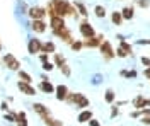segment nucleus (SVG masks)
Returning <instances> with one entry per match:
<instances>
[{
	"label": "nucleus",
	"mask_w": 150,
	"mask_h": 126,
	"mask_svg": "<svg viewBox=\"0 0 150 126\" xmlns=\"http://www.w3.org/2000/svg\"><path fill=\"white\" fill-rule=\"evenodd\" d=\"M70 46H72V49H75V51H80L82 46H84V43H82V41H72Z\"/></svg>",
	"instance_id": "obj_28"
},
{
	"label": "nucleus",
	"mask_w": 150,
	"mask_h": 126,
	"mask_svg": "<svg viewBox=\"0 0 150 126\" xmlns=\"http://www.w3.org/2000/svg\"><path fill=\"white\" fill-rule=\"evenodd\" d=\"M89 125L91 126H99V121H97V119H89Z\"/></svg>",
	"instance_id": "obj_36"
},
{
	"label": "nucleus",
	"mask_w": 150,
	"mask_h": 126,
	"mask_svg": "<svg viewBox=\"0 0 150 126\" xmlns=\"http://www.w3.org/2000/svg\"><path fill=\"white\" fill-rule=\"evenodd\" d=\"M89 119H92V113L91 111H82L79 114V123H89Z\"/></svg>",
	"instance_id": "obj_19"
},
{
	"label": "nucleus",
	"mask_w": 150,
	"mask_h": 126,
	"mask_svg": "<svg viewBox=\"0 0 150 126\" xmlns=\"http://www.w3.org/2000/svg\"><path fill=\"white\" fill-rule=\"evenodd\" d=\"M142 123H143V125H147V126L150 125V116H149V114H147L145 118H142Z\"/></svg>",
	"instance_id": "obj_33"
},
{
	"label": "nucleus",
	"mask_w": 150,
	"mask_h": 126,
	"mask_svg": "<svg viewBox=\"0 0 150 126\" xmlns=\"http://www.w3.org/2000/svg\"><path fill=\"white\" fill-rule=\"evenodd\" d=\"M46 14H50V17H65V15H74L77 17V9L75 5L68 4L67 0H51L48 4V9H46Z\"/></svg>",
	"instance_id": "obj_1"
},
{
	"label": "nucleus",
	"mask_w": 150,
	"mask_h": 126,
	"mask_svg": "<svg viewBox=\"0 0 150 126\" xmlns=\"http://www.w3.org/2000/svg\"><path fill=\"white\" fill-rule=\"evenodd\" d=\"M41 48H43V43L38 38L29 39V43H28V53L29 55H38V53H41Z\"/></svg>",
	"instance_id": "obj_5"
},
{
	"label": "nucleus",
	"mask_w": 150,
	"mask_h": 126,
	"mask_svg": "<svg viewBox=\"0 0 150 126\" xmlns=\"http://www.w3.org/2000/svg\"><path fill=\"white\" fill-rule=\"evenodd\" d=\"M133 55V48H131L130 43H126L125 39H121V43H120V48L116 49V56H120V58H126V56H131Z\"/></svg>",
	"instance_id": "obj_3"
},
{
	"label": "nucleus",
	"mask_w": 150,
	"mask_h": 126,
	"mask_svg": "<svg viewBox=\"0 0 150 126\" xmlns=\"http://www.w3.org/2000/svg\"><path fill=\"white\" fill-rule=\"evenodd\" d=\"M5 119L7 121H16V116L14 114H5Z\"/></svg>",
	"instance_id": "obj_37"
},
{
	"label": "nucleus",
	"mask_w": 150,
	"mask_h": 126,
	"mask_svg": "<svg viewBox=\"0 0 150 126\" xmlns=\"http://www.w3.org/2000/svg\"><path fill=\"white\" fill-rule=\"evenodd\" d=\"M2 109H4V111H7V109H9V106H7V102H2Z\"/></svg>",
	"instance_id": "obj_41"
},
{
	"label": "nucleus",
	"mask_w": 150,
	"mask_h": 126,
	"mask_svg": "<svg viewBox=\"0 0 150 126\" xmlns=\"http://www.w3.org/2000/svg\"><path fill=\"white\" fill-rule=\"evenodd\" d=\"M53 55H55V63H56V67H58V68L63 67V65H67V63H65V58H63L60 53H53Z\"/></svg>",
	"instance_id": "obj_26"
},
{
	"label": "nucleus",
	"mask_w": 150,
	"mask_h": 126,
	"mask_svg": "<svg viewBox=\"0 0 150 126\" xmlns=\"http://www.w3.org/2000/svg\"><path fill=\"white\" fill-rule=\"evenodd\" d=\"M99 48H101V53H103V56L106 60H111V58L116 56V53H114V49H112V46H111V43H109V41H103Z\"/></svg>",
	"instance_id": "obj_4"
},
{
	"label": "nucleus",
	"mask_w": 150,
	"mask_h": 126,
	"mask_svg": "<svg viewBox=\"0 0 150 126\" xmlns=\"http://www.w3.org/2000/svg\"><path fill=\"white\" fill-rule=\"evenodd\" d=\"M55 49H56V46H55V43H51V41H46L45 44H43V48H41V51L43 53H55Z\"/></svg>",
	"instance_id": "obj_18"
},
{
	"label": "nucleus",
	"mask_w": 150,
	"mask_h": 126,
	"mask_svg": "<svg viewBox=\"0 0 150 126\" xmlns=\"http://www.w3.org/2000/svg\"><path fill=\"white\" fill-rule=\"evenodd\" d=\"M94 14H96V17L103 19V17H106V9H104L103 5H96L94 7Z\"/></svg>",
	"instance_id": "obj_22"
},
{
	"label": "nucleus",
	"mask_w": 150,
	"mask_h": 126,
	"mask_svg": "<svg viewBox=\"0 0 150 126\" xmlns=\"http://www.w3.org/2000/svg\"><path fill=\"white\" fill-rule=\"evenodd\" d=\"M31 27H33L34 32H45V31H46V24H45V20L43 19H33Z\"/></svg>",
	"instance_id": "obj_13"
},
{
	"label": "nucleus",
	"mask_w": 150,
	"mask_h": 126,
	"mask_svg": "<svg viewBox=\"0 0 150 126\" xmlns=\"http://www.w3.org/2000/svg\"><path fill=\"white\" fill-rule=\"evenodd\" d=\"M53 34L58 36V38H62L65 43H68V44L74 41V39H72V32L67 29V27H62V29H53Z\"/></svg>",
	"instance_id": "obj_8"
},
{
	"label": "nucleus",
	"mask_w": 150,
	"mask_h": 126,
	"mask_svg": "<svg viewBox=\"0 0 150 126\" xmlns=\"http://www.w3.org/2000/svg\"><path fill=\"white\" fill-rule=\"evenodd\" d=\"M114 97H116V94H114V90H111V89H108V90H106V96H104V99H106V102H108V104H112V102H114Z\"/></svg>",
	"instance_id": "obj_24"
},
{
	"label": "nucleus",
	"mask_w": 150,
	"mask_h": 126,
	"mask_svg": "<svg viewBox=\"0 0 150 126\" xmlns=\"http://www.w3.org/2000/svg\"><path fill=\"white\" fill-rule=\"evenodd\" d=\"M121 15H123V19L125 20H131L133 17H135V9H133L131 5H126V7H123Z\"/></svg>",
	"instance_id": "obj_14"
},
{
	"label": "nucleus",
	"mask_w": 150,
	"mask_h": 126,
	"mask_svg": "<svg viewBox=\"0 0 150 126\" xmlns=\"http://www.w3.org/2000/svg\"><path fill=\"white\" fill-rule=\"evenodd\" d=\"M50 26H51V29H62V27H67L63 17H58V15H55V17L50 19Z\"/></svg>",
	"instance_id": "obj_12"
},
{
	"label": "nucleus",
	"mask_w": 150,
	"mask_h": 126,
	"mask_svg": "<svg viewBox=\"0 0 150 126\" xmlns=\"http://www.w3.org/2000/svg\"><path fill=\"white\" fill-rule=\"evenodd\" d=\"M111 20H112V24H114V26H121V22L125 19H123L121 12H112V14H111Z\"/></svg>",
	"instance_id": "obj_20"
},
{
	"label": "nucleus",
	"mask_w": 150,
	"mask_h": 126,
	"mask_svg": "<svg viewBox=\"0 0 150 126\" xmlns=\"http://www.w3.org/2000/svg\"><path fill=\"white\" fill-rule=\"evenodd\" d=\"M33 107H34V111H36V113H39L41 116H45V114H50V111H48V107H45L43 104H34Z\"/></svg>",
	"instance_id": "obj_25"
},
{
	"label": "nucleus",
	"mask_w": 150,
	"mask_h": 126,
	"mask_svg": "<svg viewBox=\"0 0 150 126\" xmlns=\"http://www.w3.org/2000/svg\"><path fill=\"white\" fill-rule=\"evenodd\" d=\"M79 29H80V34H82L85 39L96 36V31H94V27L89 24V22H87V20H82V22H80V27H79Z\"/></svg>",
	"instance_id": "obj_6"
},
{
	"label": "nucleus",
	"mask_w": 150,
	"mask_h": 126,
	"mask_svg": "<svg viewBox=\"0 0 150 126\" xmlns=\"http://www.w3.org/2000/svg\"><path fill=\"white\" fill-rule=\"evenodd\" d=\"M74 5H75V9L79 10V12H80V14H82L84 17H87V15H89V12H87V7H85L82 2H75Z\"/></svg>",
	"instance_id": "obj_23"
},
{
	"label": "nucleus",
	"mask_w": 150,
	"mask_h": 126,
	"mask_svg": "<svg viewBox=\"0 0 150 126\" xmlns=\"http://www.w3.org/2000/svg\"><path fill=\"white\" fill-rule=\"evenodd\" d=\"M142 63H143V65H147V67H150V58H149V56H142Z\"/></svg>",
	"instance_id": "obj_32"
},
{
	"label": "nucleus",
	"mask_w": 150,
	"mask_h": 126,
	"mask_svg": "<svg viewBox=\"0 0 150 126\" xmlns=\"http://www.w3.org/2000/svg\"><path fill=\"white\" fill-rule=\"evenodd\" d=\"M118 114H120V109H118V107H112V111H111V118L118 116Z\"/></svg>",
	"instance_id": "obj_34"
},
{
	"label": "nucleus",
	"mask_w": 150,
	"mask_h": 126,
	"mask_svg": "<svg viewBox=\"0 0 150 126\" xmlns=\"http://www.w3.org/2000/svg\"><path fill=\"white\" fill-rule=\"evenodd\" d=\"M138 5L143 7V9H147V7L150 5V2H149V0H138Z\"/></svg>",
	"instance_id": "obj_30"
},
{
	"label": "nucleus",
	"mask_w": 150,
	"mask_h": 126,
	"mask_svg": "<svg viewBox=\"0 0 150 126\" xmlns=\"http://www.w3.org/2000/svg\"><path fill=\"white\" fill-rule=\"evenodd\" d=\"M143 75H145V77H147V78H150V67L147 68V70H145V72H143Z\"/></svg>",
	"instance_id": "obj_40"
},
{
	"label": "nucleus",
	"mask_w": 150,
	"mask_h": 126,
	"mask_svg": "<svg viewBox=\"0 0 150 126\" xmlns=\"http://www.w3.org/2000/svg\"><path fill=\"white\" fill-rule=\"evenodd\" d=\"M138 44H150V39H140Z\"/></svg>",
	"instance_id": "obj_38"
},
{
	"label": "nucleus",
	"mask_w": 150,
	"mask_h": 126,
	"mask_svg": "<svg viewBox=\"0 0 150 126\" xmlns=\"http://www.w3.org/2000/svg\"><path fill=\"white\" fill-rule=\"evenodd\" d=\"M133 106L137 107V109L149 107V101H147V99H145L143 96H137V97H135V101H133Z\"/></svg>",
	"instance_id": "obj_15"
},
{
	"label": "nucleus",
	"mask_w": 150,
	"mask_h": 126,
	"mask_svg": "<svg viewBox=\"0 0 150 126\" xmlns=\"http://www.w3.org/2000/svg\"><path fill=\"white\" fill-rule=\"evenodd\" d=\"M19 78H21L22 82H29V84H31V80H33L28 72H22V70H19Z\"/></svg>",
	"instance_id": "obj_27"
},
{
	"label": "nucleus",
	"mask_w": 150,
	"mask_h": 126,
	"mask_svg": "<svg viewBox=\"0 0 150 126\" xmlns=\"http://www.w3.org/2000/svg\"><path fill=\"white\" fill-rule=\"evenodd\" d=\"M17 87H19V90H21L22 94H26V96H36V89L33 87L29 82H19Z\"/></svg>",
	"instance_id": "obj_10"
},
{
	"label": "nucleus",
	"mask_w": 150,
	"mask_h": 126,
	"mask_svg": "<svg viewBox=\"0 0 150 126\" xmlns=\"http://www.w3.org/2000/svg\"><path fill=\"white\" fill-rule=\"evenodd\" d=\"M29 15H31L33 19H45V17H46V9L31 7V9H29Z\"/></svg>",
	"instance_id": "obj_11"
},
{
	"label": "nucleus",
	"mask_w": 150,
	"mask_h": 126,
	"mask_svg": "<svg viewBox=\"0 0 150 126\" xmlns=\"http://www.w3.org/2000/svg\"><path fill=\"white\" fill-rule=\"evenodd\" d=\"M0 49H2V43H0Z\"/></svg>",
	"instance_id": "obj_42"
},
{
	"label": "nucleus",
	"mask_w": 150,
	"mask_h": 126,
	"mask_svg": "<svg viewBox=\"0 0 150 126\" xmlns=\"http://www.w3.org/2000/svg\"><path fill=\"white\" fill-rule=\"evenodd\" d=\"M67 102H70V104H75L77 107H87L89 106V99H85L82 94H68L67 96V99H65Z\"/></svg>",
	"instance_id": "obj_2"
},
{
	"label": "nucleus",
	"mask_w": 150,
	"mask_h": 126,
	"mask_svg": "<svg viewBox=\"0 0 150 126\" xmlns=\"http://www.w3.org/2000/svg\"><path fill=\"white\" fill-rule=\"evenodd\" d=\"M104 41V36L103 34H99V36H92V38H87L84 43V46L87 48H97V46H101V43Z\"/></svg>",
	"instance_id": "obj_9"
},
{
	"label": "nucleus",
	"mask_w": 150,
	"mask_h": 126,
	"mask_svg": "<svg viewBox=\"0 0 150 126\" xmlns=\"http://www.w3.org/2000/svg\"><path fill=\"white\" fill-rule=\"evenodd\" d=\"M41 90H43V92H46V94H51V92H55V87H53V84H51V82L43 80V82H41Z\"/></svg>",
	"instance_id": "obj_17"
},
{
	"label": "nucleus",
	"mask_w": 150,
	"mask_h": 126,
	"mask_svg": "<svg viewBox=\"0 0 150 126\" xmlns=\"http://www.w3.org/2000/svg\"><path fill=\"white\" fill-rule=\"evenodd\" d=\"M39 60H41V61H48V53H41V55H39Z\"/></svg>",
	"instance_id": "obj_35"
},
{
	"label": "nucleus",
	"mask_w": 150,
	"mask_h": 126,
	"mask_svg": "<svg viewBox=\"0 0 150 126\" xmlns=\"http://www.w3.org/2000/svg\"><path fill=\"white\" fill-rule=\"evenodd\" d=\"M60 70H62V72H63V75H67V77H68V75H70V68L67 67V65H63V67H60Z\"/></svg>",
	"instance_id": "obj_31"
},
{
	"label": "nucleus",
	"mask_w": 150,
	"mask_h": 126,
	"mask_svg": "<svg viewBox=\"0 0 150 126\" xmlns=\"http://www.w3.org/2000/svg\"><path fill=\"white\" fill-rule=\"evenodd\" d=\"M53 68H55V65H53V63H50V60H48V61H43V70H46V72H51Z\"/></svg>",
	"instance_id": "obj_29"
},
{
	"label": "nucleus",
	"mask_w": 150,
	"mask_h": 126,
	"mask_svg": "<svg viewBox=\"0 0 150 126\" xmlns=\"http://www.w3.org/2000/svg\"><path fill=\"white\" fill-rule=\"evenodd\" d=\"M4 63H5V67L9 68V70H14V72H16V70H19V67H21L19 60L16 58L14 55H10V53L4 56Z\"/></svg>",
	"instance_id": "obj_7"
},
{
	"label": "nucleus",
	"mask_w": 150,
	"mask_h": 126,
	"mask_svg": "<svg viewBox=\"0 0 150 126\" xmlns=\"http://www.w3.org/2000/svg\"><path fill=\"white\" fill-rule=\"evenodd\" d=\"M16 121L19 123V126H28V121H26V113H17L16 114Z\"/></svg>",
	"instance_id": "obj_21"
},
{
	"label": "nucleus",
	"mask_w": 150,
	"mask_h": 126,
	"mask_svg": "<svg viewBox=\"0 0 150 126\" xmlns=\"http://www.w3.org/2000/svg\"><path fill=\"white\" fill-rule=\"evenodd\" d=\"M149 106H150V99H149Z\"/></svg>",
	"instance_id": "obj_43"
},
{
	"label": "nucleus",
	"mask_w": 150,
	"mask_h": 126,
	"mask_svg": "<svg viewBox=\"0 0 150 126\" xmlns=\"http://www.w3.org/2000/svg\"><path fill=\"white\" fill-rule=\"evenodd\" d=\"M55 90H56V99H58V101H65L67 96H68V89H67L65 85H58Z\"/></svg>",
	"instance_id": "obj_16"
},
{
	"label": "nucleus",
	"mask_w": 150,
	"mask_h": 126,
	"mask_svg": "<svg viewBox=\"0 0 150 126\" xmlns=\"http://www.w3.org/2000/svg\"><path fill=\"white\" fill-rule=\"evenodd\" d=\"M135 78V77H137V72H135V70H131V72H130V73H128V78Z\"/></svg>",
	"instance_id": "obj_39"
}]
</instances>
